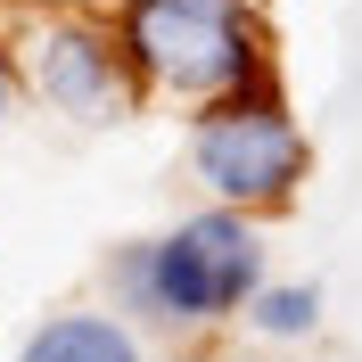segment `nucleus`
Wrapping results in <instances>:
<instances>
[{"label": "nucleus", "mask_w": 362, "mask_h": 362, "mask_svg": "<svg viewBox=\"0 0 362 362\" xmlns=\"http://www.w3.org/2000/svg\"><path fill=\"white\" fill-rule=\"evenodd\" d=\"M17 362H148V346L115 313H49V321H33Z\"/></svg>", "instance_id": "nucleus-5"}, {"label": "nucleus", "mask_w": 362, "mask_h": 362, "mask_svg": "<svg viewBox=\"0 0 362 362\" xmlns=\"http://www.w3.org/2000/svg\"><path fill=\"white\" fill-rule=\"evenodd\" d=\"M115 42H124V66H132L140 99L165 90L189 115L214 107V99L280 83L255 0H124L115 8Z\"/></svg>", "instance_id": "nucleus-2"}, {"label": "nucleus", "mask_w": 362, "mask_h": 362, "mask_svg": "<svg viewBox=\"0 0 362 362\" xmlns=\"http://www.w3.org/2000/svg\"><path fill=\"white\" fill-rule=\"evenodd\" d=\"M107 288L124 313H140L148 329H223L230 313H247L264 288V230L255 214L206 206L189 223H173L165 239H132L115 247Z\"/></svg>", "instance_id": "nucleus-1"}, {"label": "nucleus", "mask_w": 362, "mask_h": 362, "mask_svg": "<svg viewBox=\"0 0 362 362\" xmlns=\"http://www.w3.org/2000/svg\"><path fill=\"white\" fill-rule=\"evenodd\" d=\"M17 107V74H8V58H0V115Z\"/></svg>", "instance_id": "nucleus-7"}, {"label": "nucleus", "mask_w": 362, "mask_h": 362, "mask_svg": "<svg viewBox=\"0 0 362 362\" xmlns=\"http://www.w3.org/2000/svg\"><path fill=\"white\" fill-rule=\"evenodd\" d=\"M0 58H8V74H17L42 107L83 115V124H107V115H124L140 99L115 25L83 17V8H58V0H33V8H25V33L0 42Z\"/></svg>", "instance_id": "nucleus-4"}, {"label": "nucleus", "mask_w": 362, "mask_h": 362, "mask_svg": "<svg viewBox=\"0 0 362 362\" xmlns=\"http://www.w3.org/2000/svg\"><path fill=\"white\" fill-rule=\"evenodd\" d=\"M247 321L264 329V338H313L321 329V288L313 280H280V288H255V305H247Z\"/></svg>", "instance_id": "nucleus-6"}, {"label": "nucleus", "mask_w": 362, "mask_h": 362, "mask_svg": "<svg viewBox=\"0 0 362 362\" xmlns=\"http://www.w3.org/2000/svg\"><path fill=\"white\" fill-rule=\"evenodd\" d=\"M189 165H198L206 198L230 206V214H288L313 148L296 132L280 83H264V90H239V99H214V107L189 115Z\"/></svg>", "instance_id": "nucleus-3"}]
</instances>
